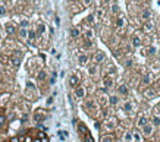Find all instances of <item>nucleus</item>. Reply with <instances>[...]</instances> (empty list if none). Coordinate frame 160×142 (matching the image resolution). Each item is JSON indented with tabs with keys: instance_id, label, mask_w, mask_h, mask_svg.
Instances as JSON below:
<instances>
[{
	"instance_id": "nucleus-1",
	"label": "nucleus",
	"mask_w": 160,
	"mask_h": 142,
	"mask_svg": "<svg viewBox=\"0 0 160 142\" xmlns=\"http://www.w3.org/2000/svg\"><path fill=\"white\" fill-rule=\"evenodd\" d=\"M78 130H79V136L84 142H94L92 141V136L90 135V130L87 129V126L84 123H79L78 124Z\"/></svg>"
},
{
	"instance_id": "nucleus-2",
	"label": "nucleus",
	"mask_w": 160,
	"mask_h": 142,
	"mask_svg": "<svg viewBox=\"0 0 160 142\" xmlns=\"http://www.w3.org/2000/svg\"><path fill=\"white\" fill-rule=\"evenodd\" d=\"M34 119H35V122H43L46 119V113L43 110H37L34 114Z\"/></svg>"
},
{
	"instance_id": "nucleus-3",
	"label": "nucleus",
	"mask_w": 160,
	"mask_h": 142,
	"mask_svg": "<svg viewBox=\"0 0 160 142\" xmlns=\"http://www.w3.org/2000/svg\"><path fill=\"white\" fill-rule=\"evenodd\" d=\"M84 95H85V88H84V87H77V88H75V97L82 98Z\"/></svg>"
},
{
	"instance_id": "nucleus-4",
	"label": "nucleus",
	"mask_w": 160,
	"mask_h": 142,
	"mask_svg": "<svg viewBox=\"0 0 160 142\" xmlns=\"http://www.w3.org/2000/svg\"><path fill=\"white\" fill-rule=\"evenodd\" d=\"M104 60V53L103 51H97L94 54V62L96 63H100V62H103Z\"/></svg>"
},
{
	"instance_id": "nucleus-5",
	"label": "nucleus",
	"mask_w": 160,
	"mask_h": 142,
	"mask_svg": "<svg viewBox=\"0 0 160 142\" xmlns=\"http://www.w3.org/2000/svg\"><path fill=\"white\" fill-rule=\"evenodd\" d=\"M69 83H71V87H75V88L78 87L79 79H78V76H77V75H72V76L69 78Z\"/></svg>"
},
{
	"instance_id": "nucleus-6",
	"label": "nucleus",
	"mask_w": 160,
	"mask_h": 142,
	"mask_svg": "<svg viewBox=\"0 0 160 142\" xmlns=\"http://www.w3.org/2000/svg\"><path fill=\"white\" fill-rule=\"evenodd\" d=\"M144 95H145V97H148V98H153V97L156 95V92H154V91L151 89V88H147V89L144 91Z\"/></svg>"
},
{
	"instance_id": "nucleus-7",
	"label": "nucleus",
	"mask_w": 160,
	"mask_h": 142,
	"mask_svg": "<svg viewBox=\"0 0 160 142\" xmlns=\"http://www.w3.org/2000/svg\"><path fill=\"white\" fill-rule=\"evenodd\" d=\"M150 83V73H145L142 76V85H148Z\"/></svg>"
},
{
	"instance_id": "nucleus-8",
	"label": "nucleus",
	"mask_w": 160,
	"mask_h": 142,
	"mask_svg": "<svg viewBox=\"0 0 160 142\" xmlns=\"http://www.w3.org/2000/svg\"><path fill=\"white\" fill-rule=\"evenodd\" d=\"M151 130H153V126H151V124H145L144 126V135H150Z\"/></svg>"
},
{
	"instance_id": "nucleus-9",
	"label": "nucleus",
	"mask_w": 160,
	"mask_h": 142,
	"mask_svg": "<svg viewBox=\"0 0 160 142\" xmlns=\"http://www.w3.org/2000/svg\"><path fill=\"white\" fill-rule=\"evenodd\" d=\"M6 32H7L9 35L15 34V27H13V25H7V27H6Z\"/></svg>"
},
{
	"instance_id": "nucleus-10",
	"label": "nucleus",
	"mask_w": 160,
	"mask_h": 142,
	"mask_svg": "<svg viewBox=\"0 0 160 142\" xmlns=\"http://www.w3.org/2000/svg\"><path fill=\"white\" fill-rule=\"evenodd\" d=\"M123 110H125V111H131V110H132V103H129V101L125 103V104H123Z\"/></svg>"
},
{
	"instance_id": "nucleus-11",
	"label": "nucleus",
	"mask_w": 160,
	"mask_h": 142,
	"mask_svg": "<svg viewBox=\"0 0 160 142\" xmlns=\"http://www.w3.org/2000/svg\"><path fill=\"white\" fill-rule=\"evenodd\" d=\"M5 124H6V117L3 114H0V129L5 128Z\"/></svg>"
},
{
	"instance_id": "nucleus-12",
	"label": "nucleus",
	"mask_w": 160,
	"mask_h": 142,
	"mask_svg": "<svg viewBox=\"0 0 160 142\" xmlns=\"http://www.w3.org/2000/svg\"><path fill=\"white\" fill-rule=\"evenodd\" d=\"M119 92L123 94V95H126V94H128V88H126L125 85H121V87H119Z\"/></svg>"
},
{
	"instance_id": "nucleus-13",
	"label": "nucleus",
	"mask_w": 160,
	"mask_h": 142,
	"mask_svg": "<svg viewBox=\"0 0 160 142\" xmlns=\"http://www.w3.org/2000/svg\"><path fill=\"white\" fill-rule=\"evenodd\" d=\"M27 35H28V34H27V29L22 28V29L19 31V37H21V38H27Z\"/></svg>"
},
{
	"instance_id": "nucleus-14",
	"label": "nucleus",
	"mask_w": 160,
	"mask_h": 142,
	"mask_svg": "<svg viewBox=\"0 0 160 142\" xmlns=\"http://www.w3.org/2000/svg\"><path fill=\"white\" fill-rule=\"evenodd\" d=\"M85 107L87 108H94V101H92V100H88V101L85 103Z\"/></svg>"
},
{
	"instance_id": "nucleus-15",
	"label": "nucleus",
	"mask_w": 160,
	"mask_h": 142,
	"mask_svg": "<svg viewBox=\"0 0 160 142\" xmlns=\"http://www.w3.org/2000/svg\"><path fill=\"white\" fill-rule=\"evenodd\" d=\"M71 35H72V37H73V38H77V37H78V35H79V31H78V29H77V28H73V29H72V31H71Z\"/></svg>"
},
{
	"instance_id": "nucleus-16",
	"label": "nucleus",
	"mask_w": 160,
	"mask_h": 142,
	"mask_svg": "<svg viewBox=\"0 0 160 142\" xmlns=\"http://www.w3.org/2000/svg\"><path fill=\"white\" fill-rule=\"evenodd\" d=\"M12 63H13L15 66H18V64L21 63V59H19V56H16V57H13V59H12Z\"/></svg>"
},
{
	"instance_id": "nucleus-17",
	"label": "nucleus",
	"mask_w": 160,
	"mask_h": 142,
	"mask_svg": "<svg viewBox=\"0 0 160 142\" xmlns=\"http://www.w3.org/2000/svg\"><path fill=\"white\" fill-rule=\"evenodd\" d=\"M112 78H104V87H110L112 85Z\"/></svg>"
},
{
	"instance_id": "nucleus-18",
	"label": "nucleus",
	"mask_w": 160,
	"mask_h": 142,
	"mask_svg": "<svg viewBox=\"0 0 160 142\" xmlns=\"http://www.w3.org/2000/svg\"><path fill=\"white\" fill-rule=\"evenodd\" d=\"M37 78H38V81H44L46 79V72H40Z\"/></svg>"
},
{
	"instance_id": "nucleus-19",
	"label": "nucleus",
	"mask_w": 160,
	"mask_h": 142,
	"mask_svg": "<svg viewBox=\"0 0 160 142\" xmlns=\"http://www.w3.org/2000/svg\"><path fill=\"white\" fill-rule=\"evenodd\" d=\"M153 124H156V126L160 124V117H159V116H154V117H153Z\"/></svg>"
},
{
	"instance_id": "nucleus-20",
	"label": "nucleus",
	"mask_w": 160,
	"mask_h": 142,
	"mask_svg": "<svg viewBox=\"0 0 160 142\" xmlns=\"http://www.w3.org/2000/svg\"><path fill=\"white\" fill-rule=\"evenodd\" d=\"M79 63H87V56L85 54H81L79 56Z\"/></svg>"
},
{
	"instance_id": "nucleus-21",
	"label": "nucleus",
	"mask_w": 160,
	"mask_h": 142,
	"mask_svg": "<svg viewBox=\"0 0 160 142\" xmlns=\"http://www.w3.org/2000/svg\"><path fill=\"white\" fill-rule=\"evenodd\" d=\"M138 124H140V126H142V128H144L145 124H147V120H145L144 117H141V119H140V122H138Z\"/></svg>"
},
{
	"instance_id": "nucleus-22",
	"label": "nucleus",
	"mask_w": 160,
	"mask_h": 142,
	"mask_svg": "<svg viewBox=\"0 0 160 142\" xmlns=\"http://www.w3.org/2000/svg\"><path fill=\"white\" fill-rule=\"evenodd\" d=\"M102 142H113V138L109 135V136H104L103 139H102Z\"/></svg>"
},
{
	"instance_id": "nucleus-23",
	"label": "nucleus",
	"mask_w": 160,
	"mask_h": 142,
	"mask_svg": "<svg viewBox=\"0 0 160 142\" xmlns=\"http://www.w3.org/2000/svg\"><path fill=\"white\" fill-rule=\"evenodd\" d=\"M44 29H46V27H44L43 23H41V25H38V34H43V32H44Z\"/></svg>"
},
{
	"instance_id": "nucleus-24",
	"label": "nucleus",
	"mask_w": 160,
	"mask_h": 142,
	"mask_svg": "<svg viewBox=\"0 0 160 142\" xmlns=\"http://www.w3.org/2000/svg\"><path fill=\"white\" fill-rule=\"evenodd\" d=\"M125 139H126V142H131V141H132V135H131V133H126V135H125Z\"/></svg>"
},
{
	"instance_id": "nucleus-25",
	"label": "nucleus",
	"mask_w": 160,
	"mask_h": 142,
	"mask_svg": "<svg viewBox=\"0 0 160 142\" xmlns=\"http://www.w3.org/2000/svg\"><path fill=\"white\" fill-rule=\"evenodd\" d=\"M132 43H134V46H140V40H138V37H134Z\"/></svg>"
},
{
	"instance_id": "nucleus-26",
	"label": "nucleus",
	"mask_w": 160,
	"mask_h": 142,
	"mask_svg": "<svg viewBox=\"0 0 160 142\" xmlns=\"http://www.w3.org/2000/svg\"><path fill=\"white\" fill-rule=\"evenodd\" d=\"M28 37H29V40H34V37H35V32H34V31H29Z\"/></svg>"
},
{
	"instance_id": "nucleus-27",
	"label": "nucleus",
	"mask_w": 160,
	"mask_h": 142,
	"mask_svg": "<svg viewBox=\"0 0 160 142\" xmlns=\"http://www.w3.org/2000/svg\"><path fill=\"white\" fill-rule=\"evenodd\" d=\"M85 37H87V38L90 40V38L92 37V31H87V32H85Z\"/></svg>"
},
{
	"instance_id": "nucleus-28",
	"label": "nucleus",
	"mask_w": 160,
	"mask_h": 142,
	"mask_svg": "<svg viewBox=\"0 0 160 142\" xmlns=\"http://www.w3.org/2000/svg\"><path fill=\"white\" fill-rule=\"evenodd\" d=\"M6 13V7L5 6H0V15H5Z\"/></svg>"
},
{
	"instance_id": "nucleus-29",
	"label": "nucleus",
	"mask_w": 160,
	"mask_h": 142,
	"mask_svg": "<svg viewBox=\"0 0 160 142\" xmlns=\"http://www.w3.org/2000/svg\"><path fill=\"white\" fill-rule=\"evenodd\" d=\"M123 23H125V22H123V19H122V18H119V19H117V27H122Z\"/></svg>"
},
{
	"instance_id": "nucleus-30",
	"label": "nucleus",
	"mask_w": 160,
	"mask_h": 142,
	"mask_svg": "<svg viewBox=\"0 0 160 142\" xmlns=\"http://www.w3.org/2000/svg\"><path fill=\"white\" fill-rule=\"evenodd\" d=\"M110 103H112V104H116V103H117V98H116V97H110Z\"/></svg>"
},
{
	"instance_id": "nucleus-31",
	"label": "nucleus",
	"mask_w": 160,
	"mask_h": 142,
	"mask_svg": "<svg viewBox=\"0 0 160 142\" xmlns=\"http://www.w3.org/2000/svg\"><path fill=\"white\" fill-rule=\"evenodd\" d=\"M148 16H150V12H144V13H142V18H144V19H148Z\"/></svg>"
},
{
	"instance_id": "nucleus-32",
	"label": "nucleus",
	"mask_w": 160,
	"mask_h": 142,
	"mask_svg": "<svg viewBox=\"0 0 160 142\" xmlns=\"http://www.w3.org/2000/svg\"><path fill=\"white\" fill-rule=\"evenodd\" d=\"M82 2L85 3V5H90V3H91V0H82Z\"/></svg>"
}]
</instances>
